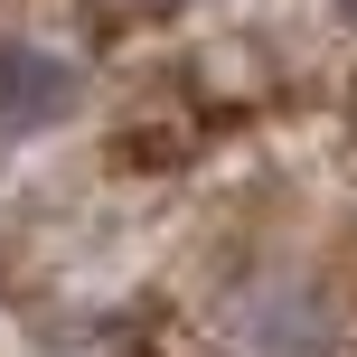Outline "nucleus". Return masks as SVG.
<instances>
[{"label": "nucleus", "mask_w": 357, "mask_h": 357, "mask_svg": "<svg viewBox=\"0 0 357 357\" xmlns=\"http://www.w3.org/2000/svg\"><path fill=\"white\" fill-rule=\"evenodd\" d=\"M66 75L47 66V56H0V123H47V113H66Z\"/></svg>", "instance_id": "1"}, {"label": "nucleus", "mask_w": 357, "mask_h": 357, "mask_svg": "<svg viewBox=\"0 0 357 357\" xmlns=\"http://www.w3.org/2000/svg\"><path fill=\"white\" fill-rule=\"evenodd\" d=\"M151 10H178V0H151Z\"/></svg>", "instance_id": "2"}, {"label": "nucleus", "mask_w": 357, "mask_h": 357, "mask_svg": "<svg viewBox=\"0 0 357 357\" xmlns=\"http://www.w3.org/2000/svg\"><path fill=\"white\" fill-rule=\"evenodd\" d=\"M339 10H348V19H357V0H339Z\"/></svg>", "instance_id": "3"}]
</instances>
